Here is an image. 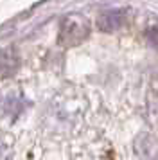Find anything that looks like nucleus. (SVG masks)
Instances as JSON below:
<instances>
[{
	"mask_svg": "<svg viewBox=\"0 0 158 160\" xmlns=\"http://www.w3.org/2000/svg\"><path fill=\"white\" fill-rule=\"evenodd\" d=\"M90 34V23L85 16L81 15H67L59 23V32H57V42L63 47H74L85 42Z\"/></svg>",
	"mask_w": 158,
	"mask_h": 160,
	"instance_id": "f257e3e1",
	"label": "nucleus"
},
{
	"mask_svg": "<svg viewBox=\"0 0 158 160\" xmlns=\"http://www.w3.org/2000/svg\"><path fill=\"white\" fill-rule=\"evenodd\" d=\"M146 38H147L151 47H155L158 51V27H149V29L146 31Z\"/></svg>",
	"mask_w": 158,
	"mask_h": 160,
	"instance_id": "20e7f679",
	"label": "nucleus"
},
{
	"mask_svg": "<svg viewBox=\"0 0 158 160\" xmlns=\"http://www.w3.org/2000/svg\"><path fill=\"white\" fill-rule=\"evenodd\" d=\"M11 158V146L0 140V160H9Z\"/></svg>",
	"mask_w": 158,
	"mask_h": 160,
	"instance_id": "39448f33",
	"label": "nucleus"
},
{
	"mask_svg": "<svg viewBox=\"0 0 158 160\" xmlns=\"http://www.w3.org/2000/svg\"><path fill=\"white\" fill-rule=\"evenodd\" d=\"M124 23H126V13L119 11V9L104 11L97 18V27H99V31H104V32H113V31L121 29Z\"/></svg>",
	"mask_w": 158,
	"mask_h": 160,
	"instance_id": "f03ea898",
	"label": "nucleus"
},
{
	"mask_svg": "<svg viewBox=\"0 0 158 160\" xmlns=\"http://www.w3.org/2000/svg\"><path fill=\"white\" fill-rule=\"evenodd\" d=\"M18 67H20V58L13 49L0 51V81L14 76Z\"/></svg>",
	"mask_w": 158,
	"mask_h": 160,
	"instance_id": "7ed1b4c3",
	"label": "nucleus"
}]
</instances>
